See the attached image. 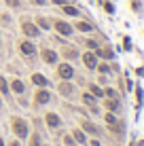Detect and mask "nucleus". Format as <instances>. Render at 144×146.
<instances>
[{"mask_svg": "<svg viewBox=\"0 0 144 146\" xmlns=\"http://www.w3.org/2000/svg\"><path fill=\"white\" fill-rule=\"evenodd\" d=\"M11 131L17 135V140H28V135H30V125H28V121L21 119V117H13V119H11Z\"/></svg>", "mask_w": 144, "mask_h": 146, "instance_id": "1", "label": "nucleus"}, {"mask_svg": "<svg viewBox=\"0 0 144 146\" xmlns=\"http://www.w3.org/2000/svg\"><path fill=\"white\" fill-rule=\"evenodd\" d=\"M17 49H19V53H21V57H23V59H34V57H36V53H38L36 44L32 42V38H23V40H19Z\"/></svg>", "mask_w": 144, "mask_h": 146, "instance_id": "2", "label": "nucleus"}, {"mask_svg": "<svg viewBox=\"0 0 144 146\" xmlns=\"http://www.w3.org/2000/svg\"><path fill=\"white\" fill-rule=\"evenodd\" d=\"M19 26H21V32H23V36H26V38H38V36H40V32H42V30L38 28L32 19H28V17H21Z\"/></svg>", "mask_w": 144, "mask_h": 146, "instance_id": "3", "label": "nucleus"}, {"mask_svg": "<svg viewBox=\"0 0 144 146\" xmlns=\"http://www.w3.org/2000/svg\"><path fill=\"white\" fill-rule=\"evenodd\" d=\"M51 28L55 30L57 34H62V36H72L74 34V28H72V23H68V21H64V19H53L51 21Z\"/></svg>", "mask_w": 144, "mask_h": 146, "instance_id": "4", "label": "nucleus"}, {"mask_svg": "<svg viewBox=\"0 0 144 146\" xmlns=\"http://www.w3.org/2000/svg\"><path fill=\"white\" fill-rule=\"evenodd\" d=\"M57 78L59 80H72L74 78V68H72V64L70 62H62V64H57Z\"/></svg>", "mask_w": 144, "mask_h": 146, "instance_id": "5", "label": "nucleus"}, {"mask_svg": "<svg viewBox=\"0 0 144 146\" xmlns=\"http://www.w3.org/2000/svg\"><path fill=\"white\" fill-rule=\"evenodd\" d=\"M40 59L44 64H49V66H57L59 55H57V51H53V49H42L40 51Z\"/></svg>", "mask_w": 144, "mask_h": 146, "instance_id": "6", "label": "nucleus"}, {"mask_svg": "<svg viewBox=\"0 0 144 146\" xmlns=\"http://www.w3.org/2000/svg\"><path fill=\"white\" fill-rule=\"evenodd\" d=\"M81 59H83V64H85L87 70H96V66H98V55L93 53V51H85V53L81 55Z\"/></svg>", "mask_w": 144, "mask_h": 146, "instance_id": "7", "label": "nucleus"}, {"mask_svg": "<svg viewBox=\"0 0 144 146\" xmlns=\"http://www.w3.org/2000/svg\"><path fill=\"white\" fill-rule=\"evenodd\" d=\"M51 102V93H49V89H38L36 95H34V104H38V106H44V104Z\"/></svg>", "mask_w": 144, "mask_h": 146, "instance_id": "8", "label": "nucleus"}, {"mask_svg": "<svg viewBox=\"0 0 144 146\" xmlns=\"http://www.w3.org/2000/svg\"><path fill=\"white\" fill-rule=\"evenodd\" d=\"M30 80H32V85H36L38 89H42V87H44V89H49V85H51V80L44 76V74H40V72H34Z\"/></svg>", "mask_w": 144, "mask_h": 146, "instance_id": "9", "label": "nucleus"}, {"mask_svg": "<svg viewBox=\"0 0 144 146\" xmlns=\"http://www.w3.org/2000/svg\"><path fill=\"white\" fill-rule=\"evenodd\" d=\"M57 91L62 93L64 98H72V95H74V85L70 83V80H59Z\"/></svg>", "mask_w": 144, "mask_h": 146, "instance_id": "10", "label": "nucleus"}, {"mask_svg": "<svg viewBox=\"0 0 144 146\" xmlns=\"http://www.w3.org/2000/svg\"><path fill=\"white\" fill-rule=\"evenodd\" d=\"M44 123H47L49 129H57L59 125H62V119H59V114H55V112H47L44 114Z\"/></svg>", "mask_w": 144, "mask_h": 146, "instance_id": "11", "label": "nucleus"}, {"mask_svg": "<svg viewBox=\"0 0 144 146\" xmlns=\"http://www.w3.org/2000/svg\"><path fill=\"white\" fill-rule=\"evenodd\" d=\"M9 89H11L15 95H23V93H26V83L19 80V78H13L11 83H9Z\"/></svg>", "mask_w": 144, "mask_h": 146, "instance_id": "12", "label": "nucleus"}, {"mask_svg": "<svg viewBox=\"0 0 144 146\" xmlns=\"http://www.w3.org/2000/svg\"><path fill=\"white\" fill-rule=\"evenodd\" d=\"M62 57L72 62V59H78V49L76 47H64L62 49Z\"/></svg>", "mask_w": 144, "mask_h": 146, "instance_id": "13", "label": "nucleus"}, {"mask_svg": "<svg viewBox=\"0 0 144 146\" xmlns=\"http://www.w3.org/2000/svg\"><path fill=\"white\" fill-rule=\"evenodd\" d=\"M93 53H96L98 57H102V59H112V57H115V53H112L110 47H98Z\"/></svg>", "mask_w": 144, "mask_h": 146, "instance_id": "14", "label": "nucleus"}, {"mask_svg": "<svg viewBox=\"0 0 144 146\" xmlns=\"http://www.w3.org/2000/svg\"><path fill=\"white\" fill-rule=\"evenodd\" d=\"M0 95L7 100H11V89H9V80L4 76H0Z\"/></svg>", "mask_w": 144, "mask_h": 146, "instance_id": "15", "label": "nucleus"}, {"mask_svg": "<svg viewBox=\"0 0 144 146\" xmlns=\"http://www.w3.org/2000/svg\"><path fill=\"white\" fill-rule=\"evenodd\" d=\"M72 28H74V30H78V32H83V34H89V32L93 30V26H91L89 21H76Z\"/></svg>", "mask_w": 144, "mask_h": 146, "instance_id": "16", "label": "nucleus"}, {"mask_svg": "<svg viewBox=\"0 0 144 146\" xmlns=\"http://www.w3.org/2000/svg\"><path fill=\"white\" fill-rule=\"evenodd\" d=\"M104 106L108 108V112H117V110L121 108V104H119V100H117V98H108L106 102H104Z\"/></svg>", "mask_w": 144, "mask_h": 146, "instance_id": "17", "label": "nucleus"}, {"mask_svg": "<svg viewBox=\"0 0 144 146\" xmlns=\"http://www.w3.org/2000/svg\"><path fill=\"white\" fill-rule=\"evenodd\" d=\"M83 129H85L87 133H93V135H100V127H98V125H93L91 121H83Z\"/></svg>", "mask_w": 144, "mask_h": 146, "instance_id": "18", "label": "nucleus"}, {"mask_svg": "<svg viewBox=\"0 0 144 146\" xmlns=\"http://www.w3.org/2000/svg\"><path fill=\"white\" fill-rule=\"evenodd\" d=\"M62 11H64V15H68V17H78V9H76V7H72L70 2H68V4H64V7H62Z\"/></svg>", "mask_w": 144, "mask_h": 146, "instance_id": "19", "label": "nucleus"}, {"mask_svg": "<svg viewBox=\"0 0 144 146\" xmlns=\"http://www.w3.org/2000/svg\"><path fill=\"white\" fill-rule=\"evenodd\" d=\"M34 23H36L40 30H44V32L51 30V19H47V17H36V21H34Z\"/></svg>", "mask_w": 144, "mask_h": 146, "instance_id": "20", "label": "nucleus"}, {"mask_svg": "<svg viewBox=\"0 0 144 146\" xmlns=\"http://www.w3.org/2000/svg\"><path fill=\"white\" fill-rule=\"evenodd\" d=\"M83 102H85L89 108L98 110V106H96V95H91V93H85V95H83Z\"/></svg>", "mask_w": 144, "mask_h": 146, "instance_id": "21", "label": "nucleus"}, {"mask_svg": "<svg viewBox=\"0 0 144 146\" xmlns=\"http://www.w3.org/2000/svg\"><path fill=\"white\" fill-rule=\"evenodd\" d=\"M89 93H91V95H96V98H104V89H102V87H98L96 83H91V85H89Z\"/></svg>", "mask_w": 144, "mask_h": 146, "instance_id": "22", "label": "nucleus"}, {"mask_svg": "<svg viewBox=\"0 0 144 146\" xmlns=\"http://www.w3.org/2000/svg\"><path fill=\"white\" fill-rule=\"evenodd\" d=\"M4 4H7V7L11 9V11H19V9L23 7V2H21V0H4Z\"/></svg>", "mask_w": 144, "mask_h": 146, "instance_id": "23", "label": "nucleus"}, {"mask_svg": "<svg viewBox=\"0 0 144 146\" xmlns=\"http://www.w3.org/2000/svg\"><path fill=\"white\" fill-rule=\"evenodd\" d=\"M11 23H13V17H11V15H9V13H0V26H2V28H9Z\"/></svg>", "mask_w": 144, "mask_h": 146, "instance_id": "24", "label": "nucleus"}, {"mask_svg": "<svg viewBox=\"0 0 144 146\" xmlns=\"http://www.w3.org/2000/svg\"><path fill=\"white\" fill-rule=\"evenodd\" d=\"M72 138H74V140H76V142H78V144H85V142H87V135H85V133H83V131H81V129H74V131H72Z\"/></svg>", "mask_w": 144, "mask_h": 146, "instance_id": "25", "label": "nucleus"}, {"mask_svg": "<svg viewBox=\"0 0 144 146\" xmlns=\"http://www.w3.org/2000/svg\"><path fill=\"white\" fill-rule=\"evenodd\" d=\"M30 146H42L40 133H30Z\"/></svg>", "mask_w": 144, "mask_h": 146, "instance_id": "26", "label": "nucleus"}, {"mask_svg": "<svg viewBox=\"0 0 144 146\" xmlns=\"http://www.w3.org/2000/svg\"><path fill=\"white\" fill-rule=\"evenodd\" d=\"M96 70H98V72H100V74H108V72H110V66H108V64H100V62H98V66H96Z\"/></svg>", "mask_w": 144, "mask_h": 146, "instance_id": "27", "label": "nucleus"}, {"mask_svg": "<svg viewBox=\"0 0 144 146\" xmlns=\"http://www.w3.org/2000/svg\"><path fill=\"white\" fill-rule=\"evenodd\" d=\"M85 44H87L89 49H91V51H96V49L100 47V44H98V40H93V38H87V40H85Z\"/></svg>", "mask_w": 144, "mask_h": 146, "instance_id": "28", "label": "nucleus"}, {"mask_svg": "<svg viewBox=\"0 0 144 146\" xmlns=\"http://www.w3.org/2000/svg\"><path fill=\"white\" fill-rule=\"evenodd\" d=\"M142 98H144L142 87H136V100H138V108H140V104H142Z\"/></svg>", "mask_w": 144, "mask_h": 146, "instance_id": "29", "label": "nucleus"}, {"mask_svg": "<svg viewBox=\"0 0 144 146\" xmlns=\"http://www.w3.org/2000/svg\"><path fill=\"white\" fill-rule=\"evenodd\" d=\"M123 49H125V51H129V49H131V40H129V36L123 38Z\"/></svg>", "mask_w": 144, "mask_h": 146, "instance_id": "30", "label": "nucleus"}, {"mask_svg": "<svg viewBox=\"0 0 144 146\" xmlns=\"http://www.w3.org/2000/svg\"><path fill=\"white\" fill-rule=\"evenodd\" d=\"M104 4V9H106V13H115V4L112 2H102Z\"/></svg>", "mask_w": 144, "mask_h": 146, "instance_id": "31", "label": "nucleus"}, {"mask_svg": "<svg viewBox=\"0 0 144 146\" xmlns=\"http://www.w3.org/2000/svg\"><path fill=\"white\" fill-rule=\"evenodd\" d=\"M34 7H44V4H49V0H32Z\"/></svg>", "mask_w": 144, "mask_h": 146, "instance_id": "32", "label": "nucleus"}, {"mask_svg": "<svg viewBox=\"0 0 144 146\" xmlns=\"http://www.w3.org/2000/svg\"><path fill=\"white\" fill-rule=\"evenodd\" d=\"M51 4H55V7H64V4H68V0H51Z\"/></svg>", "mask_w": 144, "mask_h": 146, "instance_id": "33", "label": "nucleus"}, {"mask_svg": "<svg viewBox=\"0 0 144 146\" xmlns=\"http://www.w3.org/2000/svg\"><path fill=\"white\" fill-rule=\"evenodd\" d=\"M64 142H66L68 146H72V144H74V138H72V135H66V138H64Z\"/></svg>", "mask_w": 144, "mask_h": 146, "instance_id": "34", "label": "nucleus"}, {"mask_svg": "<svg viewBox=\"0 0 144 146\" xmlns=\"http://www.w3.org/2000/svg\"><path fill=\"white\" fill-rule=\"evenodd\" d=\"M136 74H138V76H144V68H138V70H136Z\"/></svg>", "mask_w": 144, "mask_h": 146, "instance_id": "35", "label": "nucleus"}, {"mask_svg": "<svg viewBox=\"0 0 144 146\" xmlns=\"http://www.w3.org/2000/svg\"><path fill=\"white\" fill-rule=\"evenodd\" d=\"M9 146H21V144H19V140H13V142L9 144Z\"/></svg>", "mask_w": 144, "mask_h": 146, "instance_id": "36", "label": "nucleus"}, {"mask_svg": "<svg viewBox=\"0 0 144 146\" xmlns=\"http://www.w3.org/2000/svg\"><path fill=\"white\" fill-rule=\"evenodd\" d=\"M0 146H4V140H2V138H0Z\"/></svg>", "mask_w": 144, "mask_h": 146, "instance_id": "37", "label": "nucleus"}, {"mask_svg": "<svg viewBox=\"0 0 144 146\" xmlns=\"http://www.w3.org/2000/svg\"><path fill=\"white\" fill-rule=\"evenodd\" d=\"M0 51H2V38H0Z\"/></svg>", "mask_w": 144, "mask_h": 146, "instance_id": "38", "label": "nucleus"}, {"mask_svg": "<svg viewBox=\"0 0 144 146\" xmlns=\"http://www.w3.org/2000/svg\"><path fill=\"white\" fill-rule=\"evenodd\" d=\"M0 108H2V95H0Z\"/></svg>", "mask_w": 144, "mask_h": 146, "instance_id": "39", "label": "nucleus"}]
</instances>
